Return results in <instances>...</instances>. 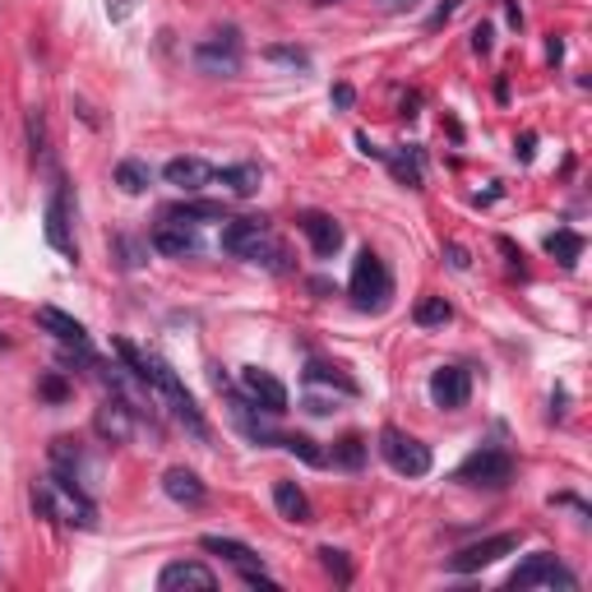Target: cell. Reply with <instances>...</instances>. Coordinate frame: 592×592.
Masks as SVG:
<instances>
[{"instance_id":"obj_20","label":"cell","mask_w":592,"mask_h":592,"mask_svg":"<svg viewBox=\"0 0 592 592\" xmlns=\"http://www.w3.org/2000/svg\"><path fill=\"white\" fill-rule=\"evenodd\" d=\"M153 250H163V254H194V250H200V232L186 227L181 218H167L163 227L153 232Z\"/></svg>"},{"instance_id":"obj_12","label":"cell","mask_w":592,"mask_h":592,"mask_svg":"<svg viewBox=\"0 0 592 592\" xmlns=\"http://www.w3.org/2000/svg\"><path fill=\"white\" fill-rule=\"evenodd\" d=\"M47 241L66 254V260H74L79 246H74V232H70V190L66 181H56L51 200H47Z\"/></svg>"},{"instance_id":"obj_24","label":"cell","mask_w":592,"mask_h":592,"mask_svg":"<svg viewBox=\"0 0 592 592\" xmlns=\"http://www.w3.org/2000/svg\"><path fill=\"white\" fill-rule=\"evenodd\" d=\"M167 218H181V223H227V209L213 204V200H190L181 209H171Z\"/></svg>"},{"instance_id":"obj_40","label":"cell","mask_w":592,"mask_h":592,"mask_svg":"<svg viewBox=\"0 0 592 592\" xmlns=\"http://www.w3.org/2000/svg\"><path fill=\"white\" fill-rule=\"evenodd\" d=\"M380 5H389V10H412L417 0H380Z\"/></svg>"},{"instance_id":"obj_37","label":"cell","mask_w":592,"mask_h":592,"mask_svg":"<svg viewBox=\"0 0 592 592\" xmlns=\"http://www.w3.org/2000/svg\"><path fill=\"white\" fill-rule=\"evenodd\" d=\"M453 10H459V0H440V10L430 14V28H440V24H445V19H449Z\"/></svg>"},{"instance_id":"obj_9","label":"cell","mask_w":592,"mask_h":592,"mask_svg":"<svg viewBox=\"0 0 592 592\" xmlns=\"http://www.w3.org/2000/svg\"><path fill=\"white\" fill-rule=\"evenodd\" d=\"M200 546L209 550V556H223L227 565L241 569V579H246L250 588H269V592L279 588V579H269V575H264V560L254 556V550H250L246 542H232V537H204Z\"/></svg>"},{"instance_id":"obj_17","label":"cell","mask_w":592,"mask_h":592,"mask_svg":"<svg viewBox=\"0 0 592 592\" xmlns=\"http://www.w3.org/2000/svg\"><path fill=\"white\" fill-rule=\"evenodd\" d=\"M51 463H56V472H61V477H70L74 486L88 490L93 463H88V453L79 449V440H51Z\"/></svg>"},{"instance_id":"obj_39","label":"cell","mask_w":592,"mask_h":592,"mask_svg":"<svg viewBox=\"0 0 592 592\" xmlns=\"http://www.w3.org/2000/svg\"><path fill=\"white\" fill-rule=\"evenodd\" d=\"M449 260H453V269H467V254L459 246H449Z\"/></svg>"},{"instance_id":"obj_10","label":"cell","mask_w":592,"mask_h":592,"mask_svg":"<svg viewBox=\"0 0 592 592\" xmlns=\"http://www.w3.org/2000/svg\"><path fill=\"white\" fill-rule=\"evenodd\" d=\"M509 550H519V532H500V537H486V542L463 546L459 556L449 560V569H453V575H472V569L496 565L500 556H509Z\"/></svg>"},{"instance_id":"obj_22","label":"cell","mask_w":592,"mask_h":592,"mask_svg":"<svg viewBox=\"0 0 592 592\" xmlns=\"http://www.w3.org/2000/svg\"><path fill=\"white\" fill-rule=\"evenodd\" d=\"M213 181H223L236 200H250L260 190V167L254 163H236V167H213Z\"/></svg>"},{"instance_id":"obj_27","label":"cell","mask_w":592,"mask_h":592,"mask_svg":"<svg viewBox=\"0 0 592 592\" xmlns=\"http://www.w3.org/2000/svg\"><path fill=\"white\" fill-rule=\"evenodd\" d=\"M116 186H121L126 194H144V190H149V167H144V163H134V157L116 163Z\"/></svg>"},{"instance_id":"obj_8","label":"cell","mask_w":592,"mask_h":592,"mask_svg":"<svg viewBox=\"0 0 592 592\" xmlns=\"http://www.w3.org/2000/svg\"><path fill=\"white\" fill-rule=\"evenodd\" d=\"M194 66L204 74H236L241 70V37L236 28H223V33H209L200 47H194Z\"/></svg>"},{"instance_id":"obj_7","label":"cell","mask_w":592,"mask_h":592,"mask_svg":"<svg viewBox=\"0 0 592 592\" xmlns=\"http://www.w3.org/2000/svg\"><path fill=\"white\" fill-rule=\"evenodd\" d=\"M509 477H514V459H509L505 449H477L459 472H453V482H463V486H490V490L509 486Z\"/></svg>"},{"instance_id":"obj_33","label":"cell","mask_w":592,"mask_h":592,"mask_svg":"<svg viewBox=\"0 0 592 592\" xmlns=\"http://www.w3.org/2000/svg\"><path fill=\"white\" fill-rule=\"evenodd\" d=\"M28 144H33V157L47 153V121H43V111L28 116Z\"/></svg>"},{"instance_id":"obj_26","label":"cell","mask_w":592,"mask_h":592,"mask_svg":"<svg viewBox=\"0 0 592 592\" xmlns=\"http://www.w3.org/2000/svg\"><path fill=\"white\" fill-rule=\"evenodd\" d=\"M273 445L287 449L292 459H301V463H310V467H324V449L315 445L310 436H273Z\"/></svg>"},{"instance_id":"obj_25","label":"cell","mask_w":592,"mask_h":592,"mask_svg":"<svg viewBox=\"0 0 592 592\" xmlns=\"http://www.w3.org/2000/svg\"><path fill=\"white\" fill-rule=\"evenodd\" d=\"M546 250L556 254L565 269H575L579 254H583V236H579V232H550V236H546Z\"/></svg>"},{"instance_id":"obj_6","label":"cell","mask_w":592,"mask_h":592,"mask_svg":"<svg viewBox=\"0 0 592 592\" xmlns=\"http://www.w3.org/2000/svg\"><path fill=\"white\" fill-rule=\"evenodd\" d=\"M509 588H519V592H528V588H565V592H575L579 579L569 575L550 550H537V556H528L514 575H509Z\"/></svg>"},{"instance_id":"obj_36","label":"cell","mask_w":592,"mask_h":592,"mask_svg":"<svg viewBox=\"0 0 592 592\" xmlns=\"http://www.w3.org/2000/svg\"><path fill=\"white\" fill-rule=\"evenodd\" d=\"M472 51H490V28L486 24L472 28Z\"/></svg>"},{"instance_id":"obj_13","label":"cell","mask_w":592,"mask_h":592,"mask_svg":"<svg viewBox=\"0 0 592 592\" xmlns=\"http://www.w3.org/2000/svg\"><path fill=\"white\" fill-rule=\"evenodd\" d=\"M241 389H246L250 403H260L269 412V417H283V412H287V389H283V380H273L269 370L246 366L241 370Z\"/></svg>"},{"instance_id":"obj_19","label":"cell","mask_w":592,"mask_h":592,"mask_svg":"<svg viewBox=\"0 0 592 592\" xmlns=\"http://www.w3.org/2000/svg\"><path fill=\"white\" fill-rule=\"evenodd\" d=\"M163 176L176 190H204L213 181V167L204 163V157H171V163L163 167Z\"/></svg>"},{"instance_id":"obj_11","label":"cell","mask_w":592,"mask_h":592,"mask_svg":"<svg viewBox=\"0 0 592 592\" xmlns=\"http://www.w3.org/2000/svg\"><path fill=\"white\" fill-rule=\"evenodd\" d=\"M467 399H472V375L463 366H440L430 375V403L436 407L459 412V407H467Z\"/></svg>"},{"instance_id":"obj_41","label":"cell","mask_w":592,"mask_h":592,"mask_svg":"<svg viewBox=\"0 0 592 592\" xmlns=\"http://www.w3.org/2000/svg\"><path fill=\"white\" fill-rule=\"evenodd\" d=\"M315 5H333V0H315Z\"/></svg>"},{"instance_id":"obj_5","label":"cell","mask_w":592,"mask_h":592,"mask_svg":"<svg viewBox=\"0 0 592 592\" xmlns=\"http://www.w3.org/2000/svg\"><path fill=\"white\" fill-rule=\"evenodd\" d=\"M380 459L399 472V477H426V472H430V449L417 436L399 430V426L380 430Z\"/></svg>"},{"instance_id":"obj_18","label":"cell","mask_w":592,"mask_h":592,"mask_svg":"<svg viewBox=\"0 0 592 592\" xmlns=\"http://www.w3.org/2000/svg\"><path fill=\"white\" fill-rule=\"evenodd\" d=\"M163 490H167L176 505H186V509H200V505L209 500V486L194 477L190 467H167V472H163Z\"/></svg>"},{"instance_id":"obj_34","label":"cell","mask_w":592,"mask_h":592,"mask_svg":"<svg viewBox=\"0 0 592 592\" xmlns=\"http://www.w3.org/2000/svg\"><path fill=\"white\" fill-rule=\"evenodd\" d=\"M37 393H43V399H51V403H61V399H66V393H70V384L61 380V375H47V380H43V384H37Z\"/></svg>"},{"instance_id":"obj_30","label":"cell","mask_w":592,"mask_h":592,"mask_svg":"<svg viewBox=\"0 0 592 592\" xmlns=\"http://www.w3.org/2000/svg\"><path fill=\"white\" fill-rule=\"evenodd\" d=\"M333 463L357 472V467L366 463V440H362V436H343L339 445H333Z\"/></svg>"},{"instance_id":"obj_16","label":"cell","mask_w":592,"mask_h":592,"mask_svg":"<svg viewBox=\"0 0 592 592\" xmlns=\"http://www.w3.org/2000/svg\"><path fill=\"white\" fill-rule=\"evenodd\" d=\"M37 329H47L56 343H66V347H79V352H88V329L74 320V315L66 310H56V306H43L37 310Z\"/></svg>"},{"instance_id":"obj_21","label":"cell","mask_w":592,"mask_h":592,"mask_svg":"<svg viewBox=\"0 0 592 592\" xmlns=\"http://www.w3.org/2000/svg\"><path fill=\"white\" fill-rule=\"evenodd\" d=\"M130 430H134V407H126V399L103 403V412H97V436L111 440V445H126Z\"/></svg>"},{"instance_id":"obj_1","label":"cell","mask_w":592,"mask_h":592,"mask_svg":"<svg viewBox=\"0 0 592 592\" xmlns=\"http://www.w3.org/2000/svg\"><path fill=\"white\" fill-rule=\"evenodd\" d=\"M116 352H121V362L130 366L134 380L149 384V389L157 393V399H163V403L171 407V417L190 426V436H200V440L209 436V426H204V417H200V407H194V399L186 393V384L176 380V370H171L163 357H157V352H140L134 343H116Z\"/></svg>"},{"instance_id":"obj_31","label":"cell","mask_w":592,"mask_h":592,"mask_svg":"<svg viewBox=\"0 0 592 592\" xmlns=\"http://www.w3.org/2000/svg\"><path fill=\"white\" fill-rule=\"evenodd\" d=\"M264 56L269 61H279V66H292V70H310V56L301 47H269Z\"/></svg>"},{"instance_id":"obj_23","label":"cell","mask_w":592,"mask_h":592,"mask_svg":"<svg viewBox=\"0 0 592 592\" xmlns=\"http://www.w3.org/2000/svg\"><path fill=\"white\" fill-rule=\"evenodd\" d=\"M273 505H279V514L287 523H310V500H306V490L296 486V482H279V486H273Z\"/></svg>"},{"instance_id":"obj_28","label":"cell","mask_w":592,"mask_h":592,"mask_svg":"<svg viewBox=\"0 0 592 592\" xmlns=\"http://www.w3.org/2000/svg\"><path fill=\"white\" fill-rule=\"evenodd\" d=\"M453 320V306L445 301V296H426V301H417V324L422 329H436V324H449Z\"/></svg>"},{"instance_id":"obj_35","label":"cell","mask_w":592,"mask_h":592,"mask_svg":"<svg viewBox=\"0 0 592 592\" xmlns=\"http://www.w3.org/2000/svg\"><path fill=\"white\" fill-rule=\"evenodd\" d=\"M130 10H134V0H107V14L121 24V19H130Z\"/></svg>"},{"instance_id":"obj_15","label":"cell","mask_w":592,"mask_h":592,"mask_svg":"<svg viewBox=\"0 0 592 592\" xmlns=\"http://www.w3.org/2000/svg\"><path fill=\"white\" fill-rule=\"evenodd\" d=\"M157 588H163V592H181V588L213 592V588H218V575H213L209 565H200V560H176V565H167L163 575H157Z\"/></svg>"},{"instance_id":"obj_4","label":"cell","mask_w":592,"mask_h":592,"mask_svg":"<svg viewBox=\"0 0 592 592\" xmlns=\"http://www.w3.org/2000/svg\"><path fill=\"white\" fill-rule=\"evenodd\" d=\"M347 292H352V301H357V310H384V306H389L393 279H389V269H384V260H380L375 250H362V254H357Z\"/></svg>"},{"instance_id":"obj_32","label":"cell","mask_w":592,"mask_h":592,"mask_svg":"<svg viewBox=\"0 0 592 592\" xmlns=\"http://www.w3.org/2000/svg\"><path fill=\"white\" fill-rule=\"evenodd\" d=\"M320 565H324V569H329V575H333V579H339V583H347V579H352V565L343 560V550H333V546H324V550H320Z\"/></svg>"},{"instance_id":"obj_2","label":"cell","mask_w":592,"mask_h":592,"mask_svg":"<svg viewBox=\"0 0 592 592\" xmlns=\"http://www.w3.org/2000/svg\"><path fill=\"white\" fill-rule=\"evenodd\" d=\"M33 509L43 519H56V523H70V528H93L97 523V505L88 500L84 486H74L70 477H47V482H33Z\"/></svg>"},{"instance_id":"obj_29","label":"cell","mask_w":592,"mask_h":592,"mask_svg":"<svg viewBox=\"0 0 592 592\" xmlns=\"http://www.w3.org/2000/svg\"><path fill=\"white\" fill-rule=\"evenodd\" d=\"M306 384H333V389H343V393H357V380H347L339 366H320V362H310Z\"/></svg>"},{"instance_id":"obj_14","label":"cell","mask_w":592,"mask_h":592,"mask_svg":"<svg viewBox=\"0 0 592 592\" xmlns=\"http://www.w3.org/2000/svg\"><path fill=\"white\" fill-rule=\"evenodd\" d=\"M296 227H301V236L310 241V250L320 254V260H333L339 254V246H343V227L329 218V213H301L296 218Z\"/></svg>"},{"instance_id":"obj_38","label":"cell","mask_w":592,"mask_h":592,"mask_svg":"<svg viewBox=\"0 0 592 592\" xmlns=\"http://www.w3.org/2000/svg\"><path fill=\"white\" fill-rule=\"evenodd\" d=\"M352 103H357V93H352L347 84H339V88H333V107H352Z\"/></svg>"},{"instance_id":"obj_3","label":"cell","mask_w":592,"mask_h":592,"mask_svg":"<svg viewBox=\"0 0 592 592\" xmlns=\"http://www.w3.org/2000/svg\"><path fill=\"white\" fill-rule=\"evenodd\" d=\"M223 250L232 260H254V264H269V269H287L283 260V246L269 236V223L264 218H236L223 227Z\"/></svg>"}]
</instances>
